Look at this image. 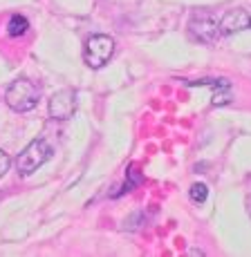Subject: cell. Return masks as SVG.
<instances>
[{
    "label": "cell",
    "instance_id": "ba28073f",
    "mask_svg": "<svg viewBox=\"0 0 251 257\" xmlns=\"http://www.w3.org/2000/svg\"><path fill=\"white\" fill-rule=\"evenodd\" d=\"M206 197H209V188L204 184H193L191 186V199L195 201V204H204Z\"/></svg>",
    "mask_w": 251,
    "mask_h": 257
},
{
    "label": "cell",
    "instance_id": "52a82bcc",
    "mask_svg": "<svg viewBox=\"0 0 251 257\" xmlns=\"http://www.w3.org/2000/svg\"><path fill=\"white\" fill-rule=\"evenodd\" d=\"M27 29H29V23H27V18H25V16H18V14H14V16L9 18V25H7L9 36H14V38L25 36Z\"/></svg>",
    "mask_w": 251,
    "mask_h": 257
},
{
    "label": "cell",
    "instance_id": "8fae6325",
    "mask_svg": "<svg viewBox=\"0 0 251 257\" xmlns=\"http://www.w3.org/2000/svg\"><path fill=\"white\" fill-rule=\"evenodd\" d=\"M247 210H249V215H251V197H247Z\"/></svg>",
    "mask_w": 251,
    "mask_h": 257
},
{
    "label": "cell",
    "instance_id": "8992f818",
    "mask_svg": "<svg viewBox=\"0 0 251 257\" xmlns=\"http://www.w3.org/2000/svg\"><path fill=\"white\" fill-rule=\"evenodd\" d=\"M191 34L202 43H215L220 36V25L209 16H200L191 21Z\"/></svg>",
    "mask_w": 251,
    "mask_h": 257
},
{
    "label": "cell",
    "instance_id": "3957f363",
    "mask_svg": "<svg viewBox=\"0 0 251 257\" xmlns=\"http://www.w3.org/2000/svg\"><path fill=\"white\" fill-rule=\"evenodd\" d=\"M115 54V41L106 34H97V36H90L86 43V49H83V58L86 63L92 67V70H99L103 67Z\"/></svg>",
    "mask_w": 251,
    "mask_h": 257
},
{
    "label": "cell",
    "instance_id": "6da1fadb",
    "mask_svg": "<svg viewBox=\"0 0 251 257\" xmlns=\"http://www.w3.org/2000/svg\"><path fill=\"white\" fill-rule=\"evenodd\" d=\"M41 90L27 78H16L5 92V101L14 112H29L38 105Z\"/></svg>",
    "mask_w": 251,
    "mask_h": 257
},
{
    "label": "cell",
    "instance_id": "30bf717a",
    "mask_svg": "<svg viewBox=\"0 0 251 257\" xmlns=\"http://www.w3.org/2000/svg\"><path fill=\"white\" fill-rule=\"evenodd\" d=\"M9 164H12V161H9V155L5 150H0V177L9 170Z\"/></svg>",
    "mask_w": 251,
    "mask_h": 257
},
{
    "label": "cell",
    "instance_id": "277c9868",
    "mask_svg": "<svg viewBox=\"0 0 251 257\" xmlns=\"http://www.w3.org/2000/svg\"><path fill=\"white\" fill-rule=\"evenodd\" d=\"M76 112V92L61 90L50 98V116L56 121H67Z\"/></svg>",
    "mask_w": 251,
    "mask_h": 257
},
{
    "label": "cell",
    "instance_id": "7a4b0ae2",
    "mask_svg": "<svg viewBox=\"0 0 251 257\" xmlns=\"http://www.w3.org/2000/svg\"><path fill=\"white\" fill-rule=\"evenodd\" d=\"M50 157H52V146L45 139H36L18 155L16 168L21 175H32V172H36Z\"/></svg>",
    "mask_w": 251,
    "mask_h": 257
},
{
    "label": "cell",
    "instance_id": "9c48e42d",
    "mask_svg": "<svg viewBox=\"0 0 251 257\" xmlns=\"http://www.w3.org/2000/svg\"><path fill=\"white\" fill-rule=\"evenodd\" d=\"M139 181H141V175H139V172H137V168L132 166L130 170H128V184H126V192L130 190L132 186H137V184H139Z\"/></svg>",
    "mask_w": 251,
    "mask_h": 257
},
{
    "label": "cell",
    "instance_id": "5b68a950",
    "mask_svg": "<svg viewBox=\"0 0 251 257\" xmlns=\"http://www.w3.org/2000/svg\"><path fill=\"white\" fill-rule=\"evenodd\" d=\"M220 34L231 36V34H238L242 29L251 27V14H247L244 9H231L220 18Z\"/></svg>",
    "mask_w": 251,
    "mask_h": 257
}]
</instances>
